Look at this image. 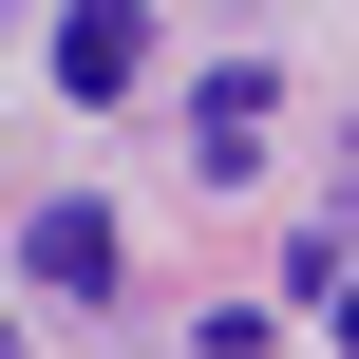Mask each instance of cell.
<instances>
[{"mask_svg": "<svg viewBox=\"0 0 359 359\" xmlns=\"http://www.w3.org/2000/svg\"><path fill=\"white\" fill-rule=\"evenodd\" d=\"M133 76H151V19L133 0H76L57 19V95H133Z\"/></svg>", "mask_w": 359, "mask_h": 359, "instance_id": "1", "label": "cell"}, {"mask_svg": "<svg viewBox=\"0 0 359 359\" xmlns=\"http://www.w3.org/2000/svg\"><path fill=\"white\" fill-rule=\"evenodd\" d=\"M19 265H38L57 303H114V227H95V208H38V227H19Z\"/></svg>", "mask_w": 359, "mask_h": 359, "instance_id": "2", "label": "cell"}]
</instances>
